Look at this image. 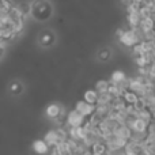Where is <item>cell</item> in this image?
Segmentation results:
<instances>
[{
	"label": "cell",
	"mask_w": 155,
	"mask_h": 155,
	"mask_svg": "<svg viewBox=\"0 0 155 155\" xmlns=\"http://www.w3.org/2000/svg\"><path fill=\"white\" fill-rule=\"evenodd\" d=\"M124 80H127L125 75H124V72H121V71H114V72L112 74V84H121V83L124 82Z\"/></svg>",
	"instance_id": "cell-14"
},
{
	"label": "cell",
	"mask_w": 155,
	"mask_h": 155,
	"mask_svg": "<svg viewBox=\"0 0 155 155\" xmlns=\"http://www.w3.org/2000/svg\"><path fill=\"white\" fill-rule=\"evenodd\" d=\"M134 52H135V54H136V57L146 54V51H144V46H143V42L136 44V45L134 46Z\"/></svg>",
	"instance_id": "cell-19"
},
{
	"label": "cell",
	"mask_w": 155,
	"mask_h": 155,
	"mask_svg": "<svg viewBox=\"0 0 155 155\" xmlns=\"http://www.w3.org/2000/svg\"><path fill=\"white\" fill-rule=\"evenodd\" d=\"M44 142L46 143V146H48V147H54L57 143H60L59 136H57L56 131H49V132H46L45 137H44Z\"/></svg>",
	"instance_id": "cell-7"
},
{
	"label": "cell",
	"mask_w": 155,
	"mask_h": 155,
	"mask_svg": "<svg viewBox=\"0 0 155 155\" xmlns=\"http://www.w3.org/2000/svg\"><path fill=\"white\" fill-rule=\"evenodd\" d=\"M148 2H151V0H144V3H148Z\"/></svg>",
	"instance_id": "cell-24"
},
{
	"label": "cell",
	"mask_w": 155,
	"mask_h": 155,
	"mask_svg": "<svg viewBox=\"0 0 155 155\" xmlns=\"http://www.w3.org/2000/svg\"><path fill=\"white\" fill-rule=\"evenodd\" d=\"M134 106H135V109H136L137 112L147 109V105H146V99H144V97H139V98H137V101L135 102Z\"/></svg>",
	"instance_id": "cell-18"
},
{
	"label": "cell",
	"mask_w": 155,
	"mask_h": 155,
	"mask_svg": "<svg viewBox=\"0 0 155 155\" xmlns=\"http://www.w3.org/2000/svg\"><path fill=\"white\" fill-rule=\"evenodd\" d=\"M155 27V22L151 18H144V19H140V23H139V29L142 30L143 33H147L154 30Z\"/></svg>",
	"instance_id": "cell-10"
},
{
	"label": "cell",
	"mask_w": 155,
	"mask_h": 155,
	"mask_svg": "<svg viewBox=\"0 0 155 155\" xmlns=\"http://www.w3.org/2000/svg\"><path fill=\"white\" fill-rule=\"evenodd\" d=\"M63 113H64L63 107H60L59 105H56V104L49 105L48 109H46V114H48V117H51V118H57L59 116H61Z\"/></svg>",
	"instance_id": "cell-8"
},
{
	"label": "cell",
	"mask_w": 155,
	"mask_h": 155,
	"mask_svg": "<svg viewBox=\"0 0 155 155\" xmlns=\"http://www.w3.org/2000/svg\"><path fill=\"white\" fill-rule=\"evenodd\" d=\"M51 155H56V153H54V151H52V153H51Z\"/></svg>",
	"instance_id": "cell-23"
},
{
	"label": "cell",
	"mask_w": 155,
	"mask_h": 155,
	"mask_svg": "<svg viewBox=\"0 0 155 155\" xmlns=\"http://www.w3.org/2000/svg\"><path fill=\"white\" fill-rule=\"evenodd\" d=\"M137 98H139V97L129 90H127L125 93L123 94V99H124V102H125V105H135V102L137 101Z\"/></svg>",
	"instance_id": "cell-12"
},
{
	"label": "cell",
	"mask_w": 155,
	"mask_h": 155,
	"mask_svg": "<svg viewBox=\"0 0 155 155\" xmlns=\"http://www.w3.org/2000/svg\"><path fill=\"white\" fill-rule=\"evenodd\" d=\"M154 93H155V88H154Z\"/></svg>",
	"instance_id": "cell-25"
},
{
	"label": "cell",
	"mask_w": 155,
	"mask_h": 155,
	"mask_svg": "<svg viewBox=\"0 0 155 155\" xmlns=\"http://www.w3.org/2000/svg\"><path fill=\"white\" fill-rule=\"evenodd\" d=\"M84 123H86V117H83L82 114H79L76 110H72V112L68 113L67 124H68L70 128H78V127H82Z\"/></svg>",
	"instance_id": "cell-1"
},
{
	"label": "cell",
	"mask_w": 155,
	"mask_h": 155,
	"mask_svg": "<svg viewBox=\"0 0 155 155\" xmlns=\"http://www.w3.org/2000/svg\"><path fill=\"white\" fill-rule=\"evenodd\" d=\"M128 23L131 25L132 29H136L139 27V23H140V16L137 12H131L128 14Z\"/></svg>",
	"instance_id": "cell-15"
},
{
	"label": "cell",
	"mask_w": 155,
	"mask_h": 155,
	"mask_svg": "<svg viewBox=\"0 0 155 155\" xmlns=\"http://www.w3.org/2000/svg\"><path fill=\"white\" fill-rule=\"evenodd\" d=\"M151 117H153V120H154V123H155V112L151 113Z\"/></svg>",
	"instance_id": "cell-22"
},
{
	"label": "cell",
	"mask_w": 155,
	"mask_h": 155,
	"mask_svg": "<svg viewBox=\"0 0 155 155\" xmlns=\"http://www.w3.org/2000/svg\"><path fill=\"white\" fill-rule=\"evenodd\" d=\"M120 41L123 45L125 46H135L136 44H139V38L136 37L134 30H128V31H124L123 34L120 35Z\"/></svg>",
	"instance_id": "cell-3"
},
{
	"label": "cell",
	"mask_w": 155,
	"mask_h": 155,
	"mask_svg": "<svg viewBox=\"0 0 155 155\" xmlns=\"http://www.w3.org/2000/svg\"><path fill=\"white\" fill-rule=\"evenodd\" d=\"M107 88H109V82H106V80H99L95 86V91L98 94L107 93Z\"/></svg>",
	"instance_id": "cell-17"
},
{
	"label": "cell",
	"mask_w": 155,
	"mask_h": 155,
	"mask_svg": "<svg viewBox=\"0 0 155 155\" xmlns=\"http://www.w3.org/2000/svg\"><path fill=\"white\" fill-rule=\"evenodd\" d=\"M113 135L117 136V137H121V139H125V140H128L129 142V139H131V136H132V131L125 125H118L117 129L113 132Z\"/></svg>",
	"instance_id": "cell-5"
},
{
	"label": "cell",
	"mask_w": 155,
	"mask_h": 155,
	"mask_svg": "<svg viewBox=\"0 0 155 155\" xmlns=\"http://www.w3.org/2000/svg\"><path fill=\"white\" fill-rule=\"evenodd\" d=\"M4 52H5V45L3 41H0V59L4 56Z\"/></svg>",
	"instance_id": "cell-20"
},
{
	"label": "cell",
	"mask_w": 155,
	"mask_h": 155,
	"mask_svg": "<svg viewBox=\"0 0 155 155\" xmlns=\"http://www.w3.org/2000/svg\"><path fill=\"white\" fill-rule=\"evenodd\" d=\"M75 110L79 113V114H82L83 117H90V116L94 113V110H95V105H90L84 101H78Z\"/></svg>",
	"instance_id": "cell-2"
},
{
	"label": "cell",
	"mask_w": 155,
	"mask_h": 155,
	"mask_svg": "<svg viewBox=\"0 0 155 155\" xmlns=\"http://www.w3.org/2000/svg\"><path fill=\"white\" fill-rule=\"evenodd\" d=\"M123 153H124V155H142L143 154V144L129 140V142L127 143V146L124 147Z\"/></svg>",
	"instance_id": "cell-4"
},
{
	"label": "cell",
	"mask_w": 155,
	"mask_h": 155,
	"mask_svg": "<svg viewBox=\"0 0 155 155\" xmlns=\"http://www.w3.org/2000/svg\"><path fill=\"white\" fill-rule=\"evenodd\" d=\"M33 150L38 155H45L49 151V147L46 146V143L44 142V140H35V142L33 143Z\"/></svg>",
	"instance_id": "cell-9"
},
{
	"label": "cell",
	"mask_w": 155,
	"mask_h": 155,
	"mask_svg": "<svg viewBox=\"0 0 155 155\" xmlns=\"http://www.w3.org/2000/svg\"><path fill=\"white\" fill-rule=\"evenodd\" d=\"M142 155H146V154H142Z\"/></svg>",
	"instance_id": "cell-26"
},
{
	"label": "cell",
	"mask_w": 155,
	"mask_h": 155,
	"mask_svg": "<svg viewBox=\"0 0 155 155\" xmlns=\"http://www.w3.org/2000/svg\"><path fill=\"white\" fill-rule=\"evenodd\" d=\"M98 101V93L95 90H87L84 93V102L90 105H95Z\"/></svg>",
	"instance_id": "cell-11"
},
{
	"label": "cell",
	"mask_w": 155,
	"mask_h": 155,
	"mask_svg": "<svg viewBox=\"0 0 155 155\" xmlns=\"http://www.w3.org/2000/svg\"><path fill=\"white\" fill-rule=\"evenodd\" d=\"M136 117L140 118V120H143V121H146V123H148V124H150L151 120H153V117H151V112H150V110H147V109L137 112Z\"/></svg>",
	"instance_id": "cell-16"
},
{
	"label": "cell",
	"mask_w": 155,
	"mask_h": 155,
	"mask_svg": "<svg viewBox=\"0 0 155 155\" xmlns=\"http://www.w3.org/2000/svg\"><path fill=\"white\" fill-rule=\"evenodd\" d=\"M53 151L56 153V155H70L68 153V147H67V140L65 142H60L54 146Z\"/></svg>",
	"instance_id": "cell-13"
},
{
	"label": "cell",
	"mask_w": 155,
	"mask_h": 155,
	"mask_svg": "<svg viewBox=\"0 0 155 155\" xmlns=\"http://www.w3.org/2000/svg\"><path fill=\"white\" fill-rule=\"evenodd\" d=\"M106 151H107L106 144H105V142H102V140L94 143V144L90 147V153L93 155H105Z\"/></svg>",
	"instance_id": "cell-6"
},
{
	"label": "cell",
	"mask_w": 155,
	"mask_h": 155,
	"mask_svg": "<svg viewBox=\"0 0 155 155\" xmlns=\"http://www.w3.org/2000/svg\"><path fill=\"white\" fill-rule=\"evenodd\" d=\"M131 2H132V3H136V4H140V5H142L143 3H144V0H131Z\"/></svg>",
	"instance_id": "cell-21"
}]
</instances>
